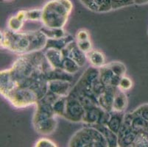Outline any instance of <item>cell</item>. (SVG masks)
Masks as SVG:
<instances>
[{
	"label": "cell",
	"mask_w": 148,
	"mask_h": 147,
	"mask_svg": "<svg viewBox=\"0 0 148 147\" xmlns=\"http://www.w3.org/2000/svg\"><path fill=\"white\" fill-rule=\"evenodd\" d=\"M36 110L33 118L35 129L39 134H52L58 125L56 115L52 109V105L39 100L36 104Z\"/></svg>",
	"instance_id": "obj_1"
},
{
	"label": "cell",
	"mask_w": 148,
	"mask_h": 147,
	"mask_svg": "<svg viewBox=\"0 0 148 147\" xmlns=\"http://www.w3.org/2000/svg\"><path fill=\"white\" fill-rule=\"evenodd\" d=\"M70 13L58 0H51L42 8L41 23L49 28H64L68 21Z\"/></svg>",
	"instance_id": "obj_2"
},
{
	"label": "cell",
	"mask_w": 148,
	"mask_h": 147,
	"mask_svg": "<svg viewBox=\"0 0 148 147\" xmlns=\"http://www.w3.org/2000/svg\"><path fill=\"white\" fill-rule=\"evenodd\" d=\"M1 46L15 53L27 54L31 52L29 32H14L10 29L1 32Z\"/></svg>",
	"instance_id": "obj_3"
},
{
	"label": "cell",
	"mask_w": 148,
	"mask_h": 147,
	"mask_svg": "<svg viewBox=\"0 0 148 147\" xmlns=\"http://www.w3.org/2000/svg\"><path fill=\"white\" fill-rule=\"evenodd\" d=\"M4 97L16 108H24L36 105L39 101V97L33 89L26 87L16 88Z\"/></svg>",
	"instance_id": "obj_4"
},
{
	"label": "cell",
	"mask_w": 148,
	"mask_h": 147,
	"mask_svg": "<svg viewBox=\"0 0 148 147\" xmlns=\"http://www.w3.org/2000/svg\"><path fill=\"white\" fill-rule=\"evenodd\" d=\"M85 110L77 96L72 91H70L66 96V107L64 118L72 122H80L83 121Z\"/></svg>",
	"instance_id": "obj_5"
},
{
	"label": "cell",
	"mask_w": 148,
	"mask_h": 147,
	"mask_svg": "<svg viewBox=\"0 0 148 147\" xmlns=\"http://www.w3.org/2000/svg\"><path fill=\"white\" fill-rule=\"evenodd\" d=\"M68 146L74 147H97L96 143L86 126L72 135Z\"/></svg>",
	"instance_id": "obj_6"
},
{
	"label": "cell",
	"mask_w": 148,
	"mask_h": 147,
	"mask_svg": "<svg viewBox=\"0 0 148 147\" xmlns=\"http://www.w3.org/2000/svg\"><path fill=\"white\" fill-rule=\"evenodd\" d=\"M61 51L64 57H69L71 59H72L74 61L77 63V65L80 68L84 66L86 63V60H87L86 54L80 50L75 40L69 43Z\"/></svg>",
	"instance_id": "obj_7"
},
{
	"label": "cell",
	"mask_w": 148,
	"mask_h": 147,
	"mask_svg": "<svg viewBox=\"0 0 148 147\" xmlns=\"http://www.w3.org/2000/svg\"><path fill=\"white\" fill-rule=\"evenodd\" d=\"M137 133L128 124H122L121 129L118 133V143L119 146L131 147L136 139Z\"/></svg>",
	"instance_id": "obj_8"
},
{
	"label": "cell",
	"mask_w": 148,
	"mask_h": 147,
	"mask_svg": "<svg viewBox=\"0 0 148 147\" xmlns=\"http://www.w3.org/2000/svg\"><path fill=\"white\" fill-rule=\"evenodd\" d=\"M72 84L71 82L64 79L48 80V90L60 96H66L70 93Z\"/></svg>",
	"instance_id": "obj_9"
},
{
	"label": "cell",
	"mask_w": 148,
	"mask_h": 147,
	"mask_svg": "<svg viewBox=\"0 0 148 147\" xmlns=\"http://www.w3.org/2000/svg\"><path fill=\"white\" fill-rule=\"evenodd\" d=\"M99 69V79L105 85L106 88L108 87H118L120 77L116 75L112 70L105 65L104 66L101 67Z\"/></svg>",
	"instance_id": "obj_10"
},
{
	"label": "cell",
	"mask_w": 148,
	"mask_h": 147,
	"mask_svg": "<svg viewBox=\"0 0 148 147\" xmlns=\"http://www.w3.org/2000/svg\"><path fill=\"white\" fill-rule=\"evenodd\" d=\"M117 87H108L104 93L97 97L98 105L101 108L108 112L112 111L114 95Z\"/></svg>",
	"instance_id": "obj_11"
},
{
	"label": "cell",
	"mask_w": 148,
	"mask_h": 147,
	"mask_svg": "<svg viewBox=\"0 0 148 147\" xmlns=\"http://www.w3.org/2000/svg\"><path fill=\"white\" fill-rule=\"evenodd\" d=\"M124 123L128 124L136 133L148 127V122L134 112L126 113L124 117Z\"/></svg>",
	"instance_id": "obj_12"
},
{
	"label": "cell",
	"mask_w": 148,
	"mask_h": 147,
	"mask_svg": "<svg viewBox=\"0 0 148 147\" xmlns=\"http://www.w3.org/2000/svg\"><path fill=\"white\" fill-rule=\"evenodd\" d=\"M45 57L52 68H61L64 56L61 50L55 48L46 49L44 52Z\"/></svg>",
	"instance_id": "obj_13"
},
{
	"label": "cell",
	"mask_w": 148,
	"mask_h": 147,
	"mask_svg": "<svg viewBox=\"0 0 148 147\" xmlns=\"http://www.w3.org/2000/svg\"><path fill=\"white\" fill-rule=\"evenodd\" d=\"M104 110L98 105L86 108L82 122H83L86 125H93L98 124Z\"/></svg>",
	"instance_id": "obj_14"
},
{
	"label": "cell",
	"mask_w": 148,
	"mask_h": 147,
	"mask_svg": "<svg viewBox=\"0 0 148 147\" xmlns=\"http://www.w3.org/2000/svg\"><path fill=\"white\" fill-rule=\"evenodd\" d=\"M91 126H95L96 129H97L103 135L104 137L107 141L108 146L110 147H116L119 146V143H118V135L114 133L111 131L106 125L100 124H95Z\"/></svg>",
	"instance_id": "obj_15"
},
{
	"label": "cell",
	"mask_w": 148,
	"mask_h": 147,
	"mask_svg": "<svg viewBox=\"0 0 148 147\" xmlns=\"http://www.w3.org/2000/svg\"><path fill=\"white\" fill-rule=\"evenodd\" d=\"M125 114V113L124 112L111 111V117L106 125L111 131H113L116 134H118L123 124Z\"/></svg>",
	"instance_id": "obj_16"
},
{
	"label": "cell",
	"mask_w": 148,
	"mask_h": 147,
	"mask_svg": "<svg viewBox=\"0 0 148 147\" xmlns=\"http://www.w3.org/2000/svg\"><path fill=\"white\" fill-rule=\"evenodd\" d=\"M127 98L125 92L121 91L118 88L114 95V102H113L112 111L124 112L127 108Z\"/></svg>",
	"instance_id": "obj_17"
},
{
	"label": "cell",
	"mask_w": 148,
	"mask_h": 147,
	"mask_svg": "<svg viewBox=\"0 0 148 147\" xmlns=\"http://www.w3.org/2000/svg\"><path fill=\"white\" fill-rule=\"evenodd\" d=\"M86 56L87 60L91 65V66L99 68L106 64L104 54L96 49H91L86 54Z\"/></svg>",
	"instance_id": "obj_18"
},
{
	"label": "cell",
	"mask_w": 148,
	"mask_h": 147,
	"mask_svg": "<svg viewBox=\"0 0 148 147\" xmlns=\"http://www.w3.org/2000/svg\"><path fill=\"white\" fill-rule=\"evenodd\" d=\"M74 41V38L72 36H70L69 34H67L66 36H64L63 38H60L56 39H49L48 38L47 43V46H46L45 49L48 48H55L59 49V50H62L63 49L65 48L69 43Z\"/></svg>",
	"instance_id": "obj_19"
},
{
	"label": "cell",
	"mask_w": 148,
	"mask_h": 147,
	"mask_svg": "<svg viewBox=\"0 0 148 147\" xmlns=\"http://www.w3.org/2000/svg\"><path fill=\"white\" fill-rule=\"evenodd\" d=\"M45 75L48 80H52V79H64V80H68L72 82V79L73 78L72 75H69L67 72H66L61 68H50L49 71H47L45 73Z\"/></svg>",
	"instance_id": "obj_20"
},
{
	"label": "cell",
	"mask_w": 148,
	"mask_h": 147,
	"mask_svg": "<svg viewBox=\"0 0 148 147\" xmlns=\"http://www.w3.org/2000/svg\"><path fill=\"white\" fill-rule=\"evenodd\" d=\"M40 30L44 32L49 39H56L63 38L67 35L64 28H49L47 27H41Z\"/></svg>",
	"instance_id": "obj_21"
},
{
	"label": "cell",
	"mask_w": 148,
	"mask_h": 147,
	"mask_svg": "<svg viewBox=\"0 0 148 147\" xmlns=\"http://www.w3.org/2000/svg\"><path fill=\"white\" fill-rule=\"evenodd\" d=\"M80 68V67L77 65V63L75 61H74L72 59H71L69 57H64V61H63V63H62L61 68L64 69L66 72L72 75H75L79 71V68Z\"/></svg>",
	"instance_id": "obj_22"
},
{
	"label": "cell",
	"mask_w": 148,
	"mask_h": 147,
	"mask_svg": "<svg viewBox=\"0 0 148 147\" xmlns=\"http://www.w3.org/2000/svg\"><path fill=\"white\" fill-rule=\"evenodd\" d=\"M66 96H60L52 105V109L56 116L64 117L66 113Z\"/></svg>",
	"instance_id": "obj_23"
},
{
	"label": "cell",
	"mask_w": 148,
	"mask_h": 147,
	"mask_svg": "<svg viewBox=\"0 0 148 147\" xmlns=\"http://www.w3.org/2000/svg\"><path fill=\"white\" fill-rule=\"evenodd\" d=\"M106 65L112 70V71L116 75H117V76L120 77L125 75L126 66L122 62L113 61Z\"/></svg>",
	"instance_id": "obj_24"
},
{
	"label": "cell",
	"mask_w": 148,
	"mask_h": 147,
	"mask_svg": "<svg viewBox=\"0 0 148 147\" xmlns=\"http://www.w3.org/2000/svg\"><path fill=\"white\" fill-rule=\"evenodd\" d=\"M25 24V21L19 19L16 16H12L8 21V29L14 32H19Z\"/></svg>",
	"instance_id": "obj_25"
},
{
	"label": "cell",
	"mask_w": 148,
	"mask_h": 147,
	"mask_svg": "<svg viewBox=\"0 0 148 147\" xmlns=\"http://www.w3.org/2000/svg\"><path fill=\"white\" fill-rule=\"evenodd\" d=\"M42 18V9H33L27 10V21H41Z\"/></svg>",
	"instance_id": "obj_26"
},
{
	"label": "cell",
	"mask_w": 148,
	"mask_h": 147,
	"mask_svg": "<svg viewBox=\"0 0 148 147\" xmlns=\"http://www.w3.org/2000/svg\"><path fill=\"white\" fill-rule=\"evenodd\" d=\"M106 90V87L105 86V85L101 82L99 78L95 81V83H94V84L92 85V88H91V92H92V94L97 97H97L99 96V95H101L103 93H104Z\"/></svg>",
	"instance_id": "obj_27"
},
{
	"label": "cell",
	"mask_w": 148,
	"mask_h": 147,
	"mask_svg": "<svg viewBox=\"0 0 148 147\" xmlns=\"http://www.w3.org/2000/svg\"><path fill=\"white\" fill-rule=\"evenodd\" d=\"M132 87H133V82H132L131 79L126 77L125 75L121 77L119 85H118V88L119 90L124 91V92H126V91L130 90Z\"/></svg>",
	"instance_id": "obj_28"
},
{
	"label": "cell",
	"mask_w": 148,
	"mask_h": 147,
	"mask_svg": "<svg viewBox=\"0 0 148 147\" xmlns=\"http://www.w3.org/2000/svg\"><path fill=\"white\" fill-rule=\"evenodd\" d=\"M77 45L82 52L87 54L92 49V44H91L90 39L84 40H76Z\"/></svg>",
	"instance_id": "obj_29"
},
{
	"label": "cell",
	"mask_w": 148,
	"mask_h": 147,
	"mask_svg": "<svg viewBox=\"0 0 148 147\" xmlns=\"http://www.w3.org/2000/svg\"><path fill=\"white\" fill-rule=\"evenodd\" d=\"M134 4V0H112V10H117Z\"/></svg>",
	"instance_id": "obj_30"
},
{
	"label": "cell",
	"mask_w": 148,
	"mask_h": 147,
	"mask_svg": "<svg viewBox=\"0 0 148 147\" xmlns=\"http://www.w3.org/2000/svg\"><path fill=\"white\" fill-rule=\"evenodd\" d=\"M60 96L57 95V94H56L55 93L52 92V91L48 90V91L46 93V94L44 96V97H43L42 99H40V100L45 102V103H47L52 105L58 100V99H59V98H60Z\"/></svg>",
	"instance_id": "obj_31"
},
{
	"label": "cell",
	"mask_w": 148,
	"mask_h": 147,
	"mask_svg": "<svg viewBox=\"0 0 148 147\" xmlns=\"http://www.w3.org/2000/svg\"><path fill=\"white\" fill-rule=\"evenodd\" d=\"M133 112L148 122V104H144V105H140L139 107H137Z\"/></svg>",
	"instance_id": "obj_32"
},
{
	"label": "cell",
	"mask_w": 148,
	"mask_h": 147,
	"mask_svg": "<svg viewBox=\"0 0 148 147\" xmlns=\"http://www.w3.org/2000/svg\"><path fill=\"white\" fill-rule=\"evenodd\" d=\"M36 147H56L57 146L56 144L52 142L51 140L48 139L47 137H41L35 144Z\"/></svg>",
	"instance_id": "obj_33"
},
{
	"label": "cell",
	"mask_w": 148,
	"mask_h": 147,
	"mask_svg": "<svg viewBox=\"0 0 148 147\" xmlns=\"http://www.w3.org/2000/svg\"><path fill=\"white\" fill-rule=\"evenodd\" d=\"M102 1L103 4L99 9V13H104L112 10V0H102Z\"/></svg>",
	"instance_id": "obj_34"
},
{
	"label": "cell",
	"mask_w": 148,
	"mask_h": 147,
	"mask_svg": "<svg viewBox=\"0 0 148 147\" xmlns=\"http://www.w3.org/2000/svg\"><path fill=\"white\" fill-rule=\"evenodd\" d=\"M76 40H84L89 38V34L86 29H82L77 31L76 34Z\"/></svg>",
	"instance_id": "obj_35"
},
{
	"label": "cell",
	"mask_w": 148,
	"mask_h": 147,
	"mask_svg": "<svg viewBox=\"0 0 148 147\" xmlns=\"http://www.w3.org/2000/svg\"><path fill=\"white\" fill-rule=\"evenodd\" d=\"M58 1L71 13V12L72 10V8H73V5H72V2L70 0H58Z\"/></svg>",
	"instance_id": "obj_36"
},
{
	"label": "cell",
	"mask_w": 148,
	"mask_h": 147,
	"mask_svg": "<svg viewBox=\"0 0 148 147\" xmlns=\"http://www.w3.org/2000/svg\"><path fill=\"white\" fill-rule=\"evenodd\" d=\"M80 1L85 5V6L86 7V8H88V9H89L91 3H92V0H80Z\"/></svg>",
	"instance_id": "obj_37"
},
{
	"label": "cell",
	"mask_w": 148,
	"mask_h": 147,
	"mask_svg": "<svg viewBox=\"0 0 148 147\" xmlns=\"http://www.w3.org/2000/svg\"><path fill=\"white\" fill-rule=\"evenodd\" d=\"M148 3V0H134V4L136 5H144Z\"/></svg>",
	"instance_id": "obj_38"
},
{
	"label": "cell",
	"mask_w": 148,
	"mask_h": 147,
	"mask_svg": "<svg viewBox=\"0 0 148 147\" xmlns=\"http://www.w3.org/2000/svg\"><path fill=\"white\" fill-rule=\"evenodd\" d=\"M145 130H146V131L147 132V133H148V127H147V128H146V129H145Z\"/></svg>",
	"instance_id": "obj_39"
}]
</instances>
